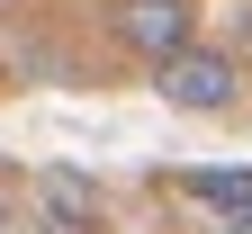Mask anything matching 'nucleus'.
<instances>
[{
  "label": "nucleus",
  "mask_w": 252,
  "mask_h": 234,
  "mask_svg": "<svg viewBox=\"0 0 252 234\" xmlns=\"http://www.w3.org/2000/svg\"><path fill=\"white\" fill-rule=\"evenodd\" d=\"M225 234H252V216H243V225H225Z\"/></svg>",
  "instance_id": "39448f33"
},
{
  "label": "nucleus",
  "mask_w": 252,
  "mask_h": 234,
  "mask_svg": "<svg viewBox=\"0 0 252 234\" xmlns=\"http://www.w3.org/2000/svg\"><path fill=\"white\" fill-rule=\"evenodd\" d=\"M0 234H9V207H0Z\"/></svg>",
  "instance_id": "423d86ee"
},
{
  "label": "nucleus",
  "mask_w": 252,
  "mask_h": 234,
  "mask_svg": "<svg viewBox=\"0 0 252 234\" xmlns=\"http://www.w3.org/2000/svg\"><path fill=\"white\" fill-rule=\"evenodd\" d=\"M153 90H162L171 108H189V117H225L243 99V63L225 45H189V54H171L162 72H153Z\"/></svg>",
  "instance_id": "f03ea898"
},
{
  "label": "nucleus",
  "mask_w": 252,
  "mask_h": 234,
  "mask_svg": "<svg viewBox=\"0 0 252 234\" xmlns=\"http://www.w3.org/2000/svg\"><path fill=\"white\" fill-rule=\"evenodd\" d=\"M36 225H45V234H99V225H108L99 180L72 171V162H45V171H36Z\"/></svg>",
  "instance_id": "7ed1b4c3"
},
{
  "label": "nucleus",
  "mask_w": 252,
  "mask_h": 234,
  "mask_svg": "<svg viewBox=\"0 0 252 234\" xmlns=\"http://www.w3.org/2000/svg\"><path fill=\"white\" fill-rule=\"evenodd\" d=\"M180 198H198V207H216L225 225L252 216V171H180Z\"/></svg>",
  "instance_id": "20e7f679"
},
{
  "label": "nucleus",
  "mask_w": 252,
  "mask_h": 234,
  "mask_svg": "<svg viewBox=\"0 0 252 234\" xmlns=\"http://www.w3.org/2000/svg\"><path fill=\"white\" fill-rule=\"evenodd\" d=\"M108 36L144 63V72H162L171 54L198 45V0H108Z\"/></svg>",
  "instance_id": "f257e3e1"
}]
</instances>
